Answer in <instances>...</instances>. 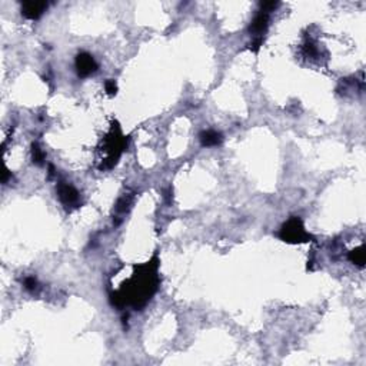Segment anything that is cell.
Returning a JSON list of instances; mask_svg holds the SVG:
<instances>
[{"instance_id":"obj_1","label":"cell","mask_w":366,"mask_h":366,"mask_svg":"<svg viewBox=\"0 0 366 366\" xmlns=\"http://www.w3.org/2000/svg\"><path fill=\"white\" fill-rule=\"evenodd\" d=\"M159 263L155 255L146 263L135 266L133 276L123 285L122 289L110 295L112 305L121 309L127 305L133 306L136 311L142 309L159 289Z\"/></svg>"},{"instance_id":"obj_2","label":"cell","mask_w":366,"mask_h":366,"mask_svg":"<svg viewBox=\"0 0 366 366\" xmlns=\"http://www.w3.org/2000/svg\"><path fill=\"white\" fill-rule=\"evenodd\" d=\"M127 147V139L122 133L121 126L118 123H113L106 139L103 143V152H105V157L102 160L100 169H112L118 165L122 153Z\"/></svg>"},{"instance_id":"obj_3","label":"cell","mask_w":366,"mask_h":366,"mask_svg":"<svg viewBox=\"0 0 366 366\" xmlns=\"http://www.w3.org/2000/svg\"><path fill=\"white\" fill-rule=\"evenodd\" d=\"M278 236L288 244H306L314 239L312 235L305 230V226L299 218H291L288 222H285Z\"/></svg>"},{"instance_id":"obj_4","label":"cell","mask_w":366,"mask_h":366,"mask_svg":"<svg viewBox=\"0 0 366 366\" xmlns=\"http://www.w3.org/2000/svg\"><path fill=\"white\" fill-rule=\"evenodd\" d=\"M74 66H76V72L80 77H87L98 70V63L95 60V57L86 52H80L76 56Z\"/></svg>"},{"instance_id":"obj_5","label":"cell","mask_w":366,"mask_h":366,"mask_svg":"<svg viewBox=\"0 0 366 366\" xmlns=\"http://www.w3.org/2000/svg\"><path fill=\"white\" fill-rule=\"evenodd\" d=\"M269 26V13L259 10V13L253 17L252 23L249 26V33L252 36V40H263L265 33Z\"/></svg>"},{"instance_id":"obj_6","label":"cell","mask_w":366,"mask_h":366,"mask_svg":"<svg viewBox=\"0 0 366 366\" xmlns=\"http://www.w3.org/2000/svg\"><path fill=\"white\" fill-rule=\"evenodd\" d=\"M57 195H59L60 202H62L66 208H69V206L77 208L79 203H80V195H79V192L76 191V188H73V186L69 185V183L60 182V183L57 185Z\"/></svg>"},{"instance_id":"obj_7","label":"cell","mask_w":366,"mask_h":366,"mask_svg":"<svg viewBox=\"0 0 366 366\" xmlns=\"http://www.w3.org/2000/svg\"><path fill=\"white\" fill-rule=\"evenodd\" d=\"M48 9L46 1H23L22 3V15L26 19L36 20L39 19Z\"/></svg>"},{"instance_id":"obj_8","label":"cell","mask_w":366,"mask_h":366,"mask_svg":"<svg viewBox=\"0 0 366 366\" xmlns=\"http://www.w3.org/2000/svg\"><path fill=\"white\" fill-rule=\"evenodd\" d=\"M199 139H200V143L202 146L205 147H213V146H219L223 140V136L222 133L216 132V130H203L200 135H199Z\"/></svg>"},{"instance_id":"obj_9","label":"cell","mask_w":366,"mask_h":366,"mask_svg":"<svg viewBox=\"0 0 366 366\" xmlns=\"http://www.w3.org/2000/svg\"><path fill=\"white\" fill-rule=\"evenodd\" d=\"M348 258H349V261L352 263H355V265H358V266L362 268L365 265V246L362 244V246L353 249L352 252H349Z\"/></svg>"},{"instance_id":"obj_10","label":"cell","mask_w":366,"mask_h":366,"mask_svg":"<svg viewBox=\"0 0 366 366\" xmlns=\"http://www.w3.org/2000/svg\"><path fill=\"white\" fill-rule=\"evenodd\" d=\"M32 157H33V163H36L37 166H42L45 163L46 153L43 152V149L39 146L37 143L32 145Z\"/></svg>"},{"instance_id":"obj_11","label":"cell","mask_w":366,"mask_h":366,"mask_svg":"<svg viewBox=\"0 0 366 366\" xmlns=\"http://www.w3.org/2000/svg\"><path fill=\"white\" fill-rule=\"evenodd\" d=\"M130 203H132V199H130V196H123L122 199H119V202H118V206H116V210L118 212H127L129 210V206H130Z\"/></svg>"},{"instance_id":"obj_12","label":"cell","mask_w":366,"mask_h":366,"mask_svg":"<svg viewBox=\"0 0 366 366\" xmlns=\"http://www.w3.org/2000/svg\"><path fill=\"white\" fill-rule=\"evenodd\" d=\"M105 89H106V92H107V95H109V96H115V95L118 93V86H116V82H115V80H112V79L106 80V83H105Z\"/></svg>"},{"instance_id":"obj_13","label":"cell","mask_w":366,"mask_h":366,"mask_svg":"<svg viewBox=\"0 0 366 366\" xmlns=\"http://www.w3.org/2000/svg\"><path fill=\"white\" fill-rule=\"evenodd\" d=\"M303 52H305L309 57H315L317 54L316 46H315L312 42H306V43L303 45Z\"/></svg>"},{"instance_id":"obj_14","label":"cell","mask_w":366,"mask_h":366,"mask_svg":"<svg viewBox=\"0 0 366 366\" xmlns=\"http://www.w3.org/2000/svg\"><path fill=\"white\" fill-rule=\"evenodd\" d=\"M25 288L29 292H33L37 289V280L33 276H27L25 279Z\"/></svg>"},{"instance_id":"obj_15","label":"cell","mask_w":366,"mask_h":366,"mask_svg":"<svg viewBox=\"0 0 366 366\" xmlns=\"http://www.w3.org/2000/svg\"><path fill=\"white\" fill-rule=\"evenodd\" d=\"M278 6H279V3H278V1H262V3H261V10L269 13V12L275 10Z\"/></svg>"},{"instance_id":"obj_16","label":"cell","mask_w":366,"mask_h":366,"mask_svg":"<svg viewBox=\"0 0 366 366\" xmlns=\"http://www.w3.org/2000/svg\"><path fill=\"white\" fill-rule=\"evenodd\" d=\"M12 177V173L7 171L6 168H4V171H3V177H1V182H3V185H6L7 182H9V179Z\"/></svg>"}]
</instances>
